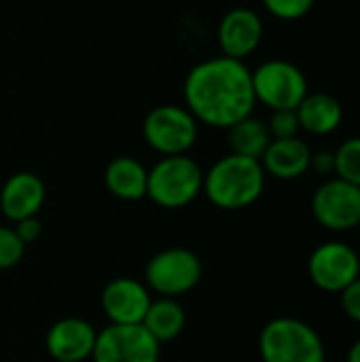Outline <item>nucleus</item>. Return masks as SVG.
Listing matches in <instances>:
<instances>
[{
  "label": "nucleus",
  "instance_id": "6e6552de",
  "mask_svg": "<svg viewBox=\"0 0 360 362\" xmlns=\"http://www.w3.org/2000/svg\"><path fill=\"white\" fill-rule=\"evenodd\" d=\"M159 346L142 325H108L98 333L93 362H159Z\"/></svg>",
  "mask_w": 360,
  "mask_h": 362
},
{
  "label": "nucleus",
  "instance_id": "7ed1b4c3",
  "mask_svg": "<svg viewBox=\"0 0 360 362\" xmlns=\"http://www.w3.org/2000/svg\"><path fill=\"white\" fill-rule=\"evenodd\" d=\"M204 191V172L189 155L161 157L149 170L146 197L161 208L176 210L197 199Z\"/></svg>",
  "mask_w": 360,
  "mask_h": 362
},
{
  "label": "nucleus",
  "instance_id": "ddd939ff",
  "mask_svg": "<svg viewBox=\"0 0 360 362\" xmlns=\"http://www.w3.org/2000/svg\"><path fill=\"white\" fill-rule=\"evenodd\" d=\"M98 331L83 318L57 320L45 337L47 352L57 362H83L91 358Z\"/></svg>",
  "mask_w": 360,
  "mask_h": 362
},
{
  "label": "nucleus",
  "instance_id": "5701e85b",
  "mask_svg": "<svg viewBox=\"0 0 360 362\" xmlns=\"http://www.w3.org/2000/svg\"><path fill=\"white\" fill-rule=\"evenodd\" d=\"M267 129L272 134V140H282V138H297L301 127L295 110H274L272 119L267 123Z\"/></svg>",
  "mask_w": 360,
  "mask_h": 362
},
{
  "label": "nucleus",
  "instance_id": "4468645a",
  "mask_svg": "<svg viewBox=\"0 0 360 362\" xmlns=\"http://www.w3.org/2000/svg\"><path fill=\"white\" fill-rule=\"evenodd\" d=\"M45 204V182L32 172H17L6 178L0 191V210L2 214L19 223L32 218Z\"/></svg>",
  "mask_w": 360,
  "mask_h": 362
},
{
  "label": "nucleus",
  "instance_id": "a211bd4d",
  "mask_svg": "<svg viewBox=\"0 0 360 362\" xmlns=\"http://www.w3.org/2000/svg\"><path fill=\"white\" fill-rule=\"evenodd\" d=\"M185 322H187V316H185L182 305L176 299L159 297L151 301L149 312L142 320V327L151 333V337L157 344H168L182 333Z\"/></svg>",
  "mask_w": 360,
  "mask_h": 362
},
{
  "label": "nucleus",
  "instance_id": "412c9836",
  "mask_svg": "<svg viewBox=\"0 0 360 362\" xmlns=\"http://www.w3.org/2000/svg\"><path fill=\"white\" fill-rule=\"evenodd\" d=\"M25 244L13 227H0V269H11L23 259Z\"/></svg>",
  "mask_w": 360,
  "mask_h": 362
},
{
  "label": "nucleus",
  "instance_id": "9b49d317",
  "mask_svg": "<svg viewBox=\"0 0 360 362\" xmlns=\"http://www.w3.org/2000/svg\"><path fill=\"white\" fill-rule=\"evenodd\" d=\"M216 38L225 57L244 62V57L252 55L263 40V21L252 8H231L223 15Z\"/></svg>",
  "mask_w": 360,
  "mask_h": 362
},
{
  "label": "nucleus",
  "instance_id": "423d86ee",
  "mask_svg": "<svg viewBox=\"0 0 360 362\" xmlns=\"http://www.w3.org/2000/svg\"><path fill=\"white\" fill-rule=\"evenodd\" d=\"M142 134L146 144L161 157L187 155L197 140V119L187 106L163 104L144 117Z\"/></svg>",
  "mask_w": 360,
  "mask_h": 362
},
{
  "label": "nucleus",
  "instance_id": "1a4fd4ad",
  "mask_svg": "<svg viewBox=\"0 0 360 362\" xmlns=\"http://www.w3.org/2000/svg\"><path fill=\"white\" fill-rule=\"evenodd\" d=\"M312 212L325 229H354L360 225V187L342 178L327 180L312 197Z\"/></svg>",
  "mask_w": 360,
  "mask_h": 362
},
{
  "label": "nucleus",
  "instance_id": "6ab92c4d",
  "mask_svg": "<svg viewBox=\"0 0 360 362\" xmlns=\"http://www.w3.org/2000/svg\"><path fill=\"white\" fill-rule=\"evenodd\" d=\"M227 142H229V148L233 155H242V157L261 161L263 153L267 151V146L272 142V134L267 129V123H263L250 115L227 129Z\"/></svg>",
  "mask_w": 360,
  "mask_h": 362
},
{
  "label": "nucleus",
  "instance_id": "a878e982",
  "mask_svg": "<svg viewBox=\"0 0 360 362\" xmlns=\"http://www.w3.org/2000/svg\"><path fill=\"white\" fill-rule=\"evenodd\" d=\"M312 170H316L318 174H331L335 172V153H329V151H320V153H312V163H310Z\"/></svg>",
  "mask_w": 360,
  "mask_h": 362
},
{
  "label": "nucleus",
  "instance_id": "0eeeda50",
  "mask_svg": "<svg viewBox=\"0 0 360 362\" xmlns=\"http://www.w3.org/2000/svg\"><path fill=\"white\" fill-rule=\"evenodd\" d=\"M202 261L189 248H168L151 257L144 278L151 291L161 297H178L193 291L202 280Z\"/></svg>",
  "mask_w": 360,
  "mask_h": 362
},
{
  "label": "nucleus",
  "instance_id": "39448f33",
  "mask_svg": "<svg viewBox=\"0 0 360 362\" xmlns=\"http://www.w3.org/2000/svg\"><path fill=\"white\" fill-rule=\"evenodd\" d=\"M252 91L257 102L274 110H295L310 93L308 78L299 66L286 59H267L252 70Z\"/></svg>",
  "mask_w": 360,
  "mask_h": 362
},
{
  "label": "nucleus",
  "instance_id": "dca6fc26",
  "mask_svg": "<svg viewBox=\"0 0 360 362\" xmlns=\"http://www.w3.org/2000/svg\"><path fill=\"white\" fill-rule=\"evenodd\" d=\"M299 127L308 134L314 136H327L333 134L344 119V108L339 100L331 93L318 91V93H308L301 104L295 108Z\"/></svg>",
  "mask_w": 360,
  "mask_h": 362
},
{
  "label": "nucleus",
  "instance_id": "2eb2a0df",
  "mask_svg": "<svg viewBox=\"0 0 360 362\" xmlns=\"http://www.w3.org/2000/svg\"><path fill=\"white\" fill-rule=\"evenodd\" d=\"M310 163H312V151L299 136L272 140L261 157V165L265 174H272L278 180H295L303 176L310 170Z\"/></svg>",
  "mask_w": 360,
  "mask_h": 362
},
{
  "label": "nucleus",
  "instance_id": "f257e3e1",
  "mask_svg": "<svg viewBox=\"0 0 360 362\" xmlns=\"http://www.w3.org/2000/svg\"><path fill=\"white\" fill-rule=\"evenodd\" d=\"M187 110L210 127L229 129L252 115L257 98L252 70L240 59L225 55L195 64L182 85Z\"/></svg>",
  "mask_w": 360,
  "mask_h": 362
},
{
  "label": "nucleus",
  "instance_id": "9d476101",
  "mask_svg": "<svg viewBox=\"0 0 360 362\" xmlns=\"http://www.w3.org/2000/svg\"><path fill=\"white\" fill-rule=\"evenodd\" d=\"M308 274L318 288L327 293H342L360 276L359 255L348 244L327 242L312 252Z\"/></svg>",
  "mask_w": 360,
  "mask_h": 362
},
{
  "label": "nucleus",
  "instance_id": "f3484780",
  "mask_svg": "<svg viewBox=\"0 0 360 362\" xmlns=\"http://www.w3.org/2000/svg\"><path fill=\"white\" fill-rule=\"evenodd\" d=\"M104 185L115 197L138 202L146 197L149 170L134 157H115L104 170Z\"/></svg>",
  "mask_w": 360,
  "mask_h": 362
},
{
  "label": "nucleus",
  "instance_id": "4be33fe9",
  "mask_svg": "<svg viewBox=\"0 0 360 362\" xmlns=\"http://www.w3.org/2000/svg\"><path fill=\"white\" fill-rule=\"evenodd\" d=\"M316 0H263V6L269 15L282 19V21H297L306 17Z\"/></svg>",
  "mask_w": 360,
  "mask_h": 362
},
{
  "label": "nucleus",
  "instance_id": "f8f14e48",
  "mask_svg": "<svg viewBox=\"0 0 360 362\" xmlns=\"http://www.w3.org/2000/svg\"><path fill=\"white\" fill-rule=\"evenodd\" d=\"M151 301L149 288L134 278H115L102 291V310L110 325H142Z\"/></svg>",
  "mask_w": 360,
  "mask_h": 362
},
{
  "label": "nucleus",
  "instance_id": "20e7f679",
  "mask_svg": "<svg viewBox=\"0 0 360 362\" xmlns=\"http://www.w3.org/2000/svg\"><path fill=\"white\" fill-rule=\"evenodd\" d=\"M263 362H325L318 333L297 318H276L259 335Z\"/></svg>",
  "mask_w": 360,
  "mask_h": 362
},
{
  "label": "nucleus",
  "instance_id": "393cba45",
  "mask_svg": "<svg viewBox=\"0 0 360 362\" xmlns=\"http://www.w3.org/2000/svg\"><path fill=\"white\" fill-rule=\"evenodd\" d=\"M15 233L19 235V240L23 244L34 242L40 235V223H38V218L32 216V218H23V221L15 223Z\"/></svg>",
  "mask_w": 360,
  "mask_h": 362
},
{
  "label": "nucleus",
  "instance_id": "b1692460",
  "mask_svg": "<svg viewBox=\"0 0 360 362\" xmlns=\"http://www.w3.org/2000/svg\"><path fill=\"white\" fill-rule=\"evenodd\" d=\"M342 308L354 322L360 325V276L342 291Z\"/></svg>",
  "mask_w": 360,
  "mask_h": 362
},
{
  "label": "nucleus",
  "instance_id": "bb28decb",
  "mask_svg": "<svg viewBox=\"0 0 360 362\" xmlns=\"http://www.w3.org/2000/svg\"><path fill=\"white\" fill-rule=\"evenodd\" d=\"M348 362H360V339L350 348V354H348Z\"/></svg>",
  "mask_w": 360,
  "mask_h": 362
},
{
  "label": "nucleus",
  "instance_id": "aec40b11",
  "mask_svg": "<svg viewBox=\"0 0 360 362\" xmlns=\"http://www.w3.org/2000/svg\"><path fill=\"white\" fill-rule=\"evenodd\" d=\"M335 174L337 178L360 187V138L342 142L335 151Z\"/></svg>",
  "mask_w": 360,
  "mask_h": 362
},
{
  "label": "nucleus",
  "instance_id": "f03ea898",
  "mask_svg": "<svg viewBox=\"0 0 360 362\" xmlns=\"http://www.w3.org/2000/svg\"><path fill=\"white\" fill-rule=\"evenodd\" d=\"M265 189V170L259 159L229 153L204 174L206 197L223 210L252 206Z\"/></svg>",
  "mask_w": 360,
  "mask_h": 362
}]
</instances>
